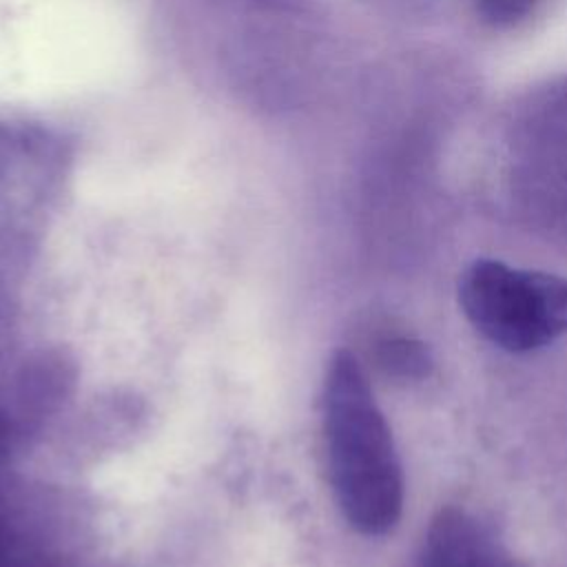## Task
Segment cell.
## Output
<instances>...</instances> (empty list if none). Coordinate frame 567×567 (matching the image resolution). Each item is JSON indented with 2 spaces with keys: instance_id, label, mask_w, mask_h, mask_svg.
<instances>
[{
  "instance_id": "cell-4",
  "label": "cell",
  "mask_w": 567,
  "mask_h": 567,
  "mask_svg": "<svg viewBox=\"0 0 567 567\" xmlns=\"http://www.w3.org/2000/svg\"><path fill=\"white\" fill-rule=\"evenodd\" d=\"M377 361L388 374L396 379H425L432 370L427 346L401 332L377 341Z\"/></svg>"
},
{
  "instance_id": "cell-1",
  "label": "cell",
  "mask_w": 567,
  "mask_h": 567,
  "mask_svg": "<svg viewBox=\"0 0 567 567\" xmlns=\"http://www.w3.org/2000/svg\"><path fill=\"white\" fill-rule=\"evenodd\" d=\"M321 421L337 507L359 534H388L403 512V470L368 374L350 350H337L328 363Z\"/></svg>"
},
{
  "instance_id": "cell-5",
  "label": "cell",
  "mask_w": 567,
  "mask_h": 567,
  "mask_svg": "<svg viewBox=\"0 0 567 567\" xmlns=\"http://www.w3.org/2000/svg\"><path fill=\"white\" fill-rule=\"evenodd\" d=\"M543 0H476V13L494 29L516 27L527 20Z\"/></svg>"
},
{
  "instance_id": "cell-2",
  "label": "cell",
  "mask_w": 567,
  "mask_h": 567,
  "mask_svg": "<svg viewBox=\"0 0 567 567\" xmlns=\"http://www.w3.org/2000/svg\"><path fill=\"white\" fill-rule=\"evenodd\" d=\"M467 321L507 352L538 350L567 332V279L498 259L472 261L458 279Z\"/></svg>"
},
{
  "instance_id": "cell-3",
  "label": "cell",
  "mask_w": 567,
  "mask_h": 567,
  "mask_svg": "<svg viewBox=\"0 0 567 567\" xmlns=\"http://www.w3.org/2000/svg\"><path fill=\"white\" fill-rule=\"evenodd\" d=\"M416 567H518L503 543L470 512L441 507L423 536Z\"/></svg>"
}]
</instances>
